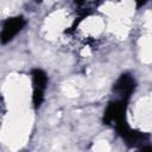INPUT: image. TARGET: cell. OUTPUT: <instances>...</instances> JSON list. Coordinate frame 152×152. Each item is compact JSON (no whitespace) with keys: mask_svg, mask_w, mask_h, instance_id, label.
<instances>
[{"mask_svg":"<svg viewBox=\"0 0 152 152\" xmlns=\"http://www.w3.org/2000/svg\"><path fill=\"white\" fill-rule=\"evenodd\" d=\"M31 78H32V103L33 107L37 109L42 106L44 101L49 77L44 70L39 68H34L31 70Z\"/></svg>","mask_w":152,"mask_h":152,"instance_id":"obj_1","label":"cell"},{"mask_svg":"<svg viewBox=\"0 0 152 152\" xmlns=\"http://www.w3.org/2000/svg\"><path fill=\"white\" fill-rule=\"evenodd\" d=\"M127 102H128L127 100H122V99L110 101L103 112V119H102L103 124L116 126L124 121H127L126 119Z\"/></svg>","mask_w":152,"mask_h":152,"instance_id":"obj_2","label":"cell"},{"mask_svg":"<svg viewBox=\"0 0 152 152\" xmlns=\"http://www.w3.org/2000/svg\"><path fill=\"white\" fill-rule=\"evenodd\" d=\"M135 87H137V83H135L134 77L131 74H128V72H124L114 82V84H113V93L119 99L128 101L129 97L132 96V94L134 93Z\"/></svg>","mask_w":152,"mask_h":152,"instance_id":"obj_3","label":"cell"},{"mask_svg":"<svg viewBox=\"0 0 152 152\" xmlns=\"http://www.w3.org/2000/svg\"><path fill=\"white\" fill-rule=\"evenodd\" d=\"M26 25V21L24 19L23 15H15V17H11L7 18L4 23H2V28H1V43L6 44L8 42H11Z\"/></svg>","mask_w":152,"mask_h":152,"instance_id":"obj_4","label":"cell"},{"mask_svg":"<svg viewBox=\"0 0 152 152\" xmlns=\"http://www.w3.org/2000/svg\"><path fill=\"white\" fill-rule=\"evenodd\" d=\"M135 2H137V7H141L147 2V0H135Z\"/></svg>","mask_w":152,"mask_h":152,"instance_id":"obj_5","label":"cell"},{"mask_svg":"<svg viewBox=\"0 0 152 152\" xmlns=\"http://www.w3.org/2000/svg\"><path fill=\"white\" fill-rule=\"evenodd\" d=\"M74 1H75L76 4H82V2L84 1V0H74Z\"/></svg>","mask_w":152,"mask_h":152,"instance_id":"obj_6","label":"cell"},{"mask_svg":"<svg viewBox=\"0 0 152 152\" xmlns=\"http://www.w3.org/2000/svg\"><path fill=\"white\" fill-rule=\"evenodd\" d=\"M34 1H36V2H42L43 0H34Z\"/></svg>","mask_w":152,"mask_h":152,"instance_id":"obj_7","label":"cell"}]
</instances>
